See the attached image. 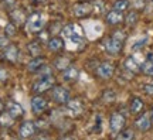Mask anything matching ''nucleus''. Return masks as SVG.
<instances>
[{
	"label": "nucleus",
	"mask_w": 153,
	"mask_h": 140,
	"mask_svg": "<svg viewBox=\"0 0 153 140\" xmlns=\"http://www.w3.org/2000/svg\"><path fill=\"white\" fill-rule=\"evenodd\" d=\"M139 23V11L137 10H129L125 16V24L128 27H135Z\"/></svg>",
	"instance_id": "5701e85b"
},
{
	"label": "nucleus",
	"mask_w": 153,
	"mask_h": 140,
	"mask_svg": "<svg viewBox=\"0 0 153 140\" xmlns=\"http://www.w3.org/2000/svg\"><path fill=\"white\" fill-rule=\"evenodd\" d=\"M47 105H48L47 99L44 96H41V95H36L34 98H31V109H33L34 113L44 112L45 108H47Z\"/></svg>",
	"instance_id": "a211bd4d"
},
{
	"label": "nucleus",
	"mask_w": 153,
	"mask_h": 140,
	"mask_svg": "<svg viewBox=\"0 0 153 140\" xmlns=\"http://www.w3.org/2000/svg\"><path fill=\"white\" fill-rule=\"evenodd\" d=\"M45 65V58L43 55H38V57H33L27 62V71L28 72H38V71Z\"/></svg>",
	"instance_id": "6ab92c4d"
},
{
	"label": "nucleus",
	"mask_w": 153,
	"mask_h": 140,
	"mask_svg": "<svg viewBox=\"0 0 153 140\" xmlns=\"http://www.w3.org/2000/svg\"><path fill=\"white\" fill-rule=\"evenodd\" d=\"M129 109H131V113H133V115H137L139 112H142V109H143V101L140 99V98H132Z\"/></svg>",
	"instance_id": "393cba45"
},
{
	"label": "nucleus",
	"mask_w": 153,
	"mask_h": 140,
	"mask_svg": "<svg viewBox=\"0 0 153 140\" xmlns=\"http://www.w3.org/2000/svg\"><path fill=\"white\" fill-rule=\"evenodd\" d=\"M125 116L123 115H120V113L115 112L112 113V116H111L109 119V129L111 132L114 133V135H118L120 130H122V127L125 126Z\"/></svg>",
	"instance_id": "6e6552de"
},
{
	"label": "nucleus",
	"mask_w": 153,
	"mask_h": 140,
	"mask_svg": "<svg viewBox=\"0 0 153 140\" xmlns=\"http://www.w3.org/2000/svg\"><path fill=\"white\" fill-rule=\"evenodd\" d=\"M61 140H74L72 137H64V139H61Z\"/></svg>",
	"instance_id": "4c0bfd02"
},
{
	"label": "nucleus",
	"mask_w": 153,
	"mask_h": 140,
	"mask_svg": "<svg viewBox=\"0 0 153 140\" xmlns=\"http://www.w3.org/2000/svg\"><path fill=\"white\" fill-rule=\"evenodd\" d=\"M78 76H79V70L74 64H71L68 68L62 71V81L64 82H75Z\"/></svg>",
	"instance_id": "f3484780"
},
{
	"label": "nucleus",
	"mask_w": 153,
	"mask_h": 140,
	"mask_svg": "<svg viewBox=\"0 0 153 140\" xmlns=\"http://www.w3.org/2000/svg\"><path fill=\"white\" fill-rule=\"evenodd\" d=\"M6 112L10 115L13 119H19L22 118L23 115H24V109L20 103H17L16 101H9V102L6 103Z\"/></svg>",
	"instance_id": "9b49d317"
},
{
	"label": "nucleus",
	"mask_w": 153,
	"mask_h": 140,
	"mask_svg": "<svg viewBox=\"0 0 153 140\" xmlns=\"http://www.w3.org/2000/svg\"><path fill=\"white\" fill-rule=\"evenodd\" d=\"M37 140H48V139H47V137H43V136H41V137H38Z\"/></svg>",
	"instance_id": "e433bc0d"
},
{
	"label": "nucleus",
	"mask_w": 153,
	"mask_h": 140,
	"mask_svg": "<svg viewBox=\"0 0 153 140\" xmlns=\"http://www.w3.org/2000/svg\"><path fill=\"white\" fill-rule=\"evenodd\" d=\"M92 9H94V13H99V14L105 13V1L104 0H94Z\"/></svg>",
	"instance_id": "7c9ffc66"
},
{
	"label": "nucleus",
	"mask_w": 153,
	"mask_h": 140,
	"mask_svg": "<svg viewBox=\"0 0 153 140\" xmlns=\"http://www.w3.org/2000/svg\"><path fill=\"white\" fill-rule=\"evenodd\" d=\"M51 98L54 99V102L60 105H67L70 101V91L62 85H54V89L51 92Z\"/></svg>",
	"instance_id": "423d86ee"
},
{
	"label": "nucleus",
	"mask_w": 153,
	"mask_h": 140,
	"mask_svg": "<svg viewBox=\"0 0 153 140\" xmlns=\"http://www.w3.org/2000/svg\"><path fill=\"white\" fill-rule=\"evenodd\" d=\"M143 91L148 95H153V84H145L143 85Z\"/></svg>",
	"instance_id": "72a5a7b5"
},
{
	"label": "nucleus",
	"mask_w": 153,
	"mask_h": 140,
	"mask_svg": "<svg viewBox=\"0 0 153 140\" xmlns=\"http://www.w3.org/2000/svg\"><path fill=\"white\" fill-rule=\"evenodd\" d=\"M115 74V65L111 61H104L97 65V75L101 79H111Z\"/></svg>",
	"instance_id": "0eeeda50"
},
{
	"label": "nucleus",
	"mask_w": 153,
	"mask_h": 140,
	"mask_svg": "<svg viewBox=\"0 0 153 140\" xmlns=\"http://www.w3.org/2000/svg\"><path fill=\"white\" fill-rule=\"evenodd\" d=\"M152 118H153V109H152Z\"/></svg>",
	"instance_id": "58836bf2"
},
{
	"label": "nucleus",
	"mask_w": 153,
	"mask_h": 140,
	"mask_svg": "<svg viewBox=\"0 0 153 140\" xmlns=\"http://www.w3.org/2000/svg\"><path fill=\"white\" fill-rule=\"evenodd\" d=\"M126 40H128V33H126L125 30H120V28L114 30L108 37L105 38V41H104L105 53L108 55H111V57H118V55H120L122 51H123Z\"/></svg>",
	"instance_id": "f257e3e1"
},
{
	"label": "nucleus",
	"mask_w": 153,
	"mask_h": 140,
	"mask_svg": "<svg viewBox=\"0 0 153 140\" xmlns=\"http://www.w3.org/2000/svg\"><path fill=\"white\" fill-rule=\"evenodd\" d=\"M123 70L128 71L129 74H137L140 72V62H137V59L133 55H128L123 59Z\"/></svg>",
	"instance_id": "ddd939ff"
},
{
	"label": "nucleus",
	"mask_w": 153,
	"mask_h": 140,
	"mask_svg": "<svg viewBox=\"0 0 153 140\" xmlns=\"http://www.w3.org/2000/svg\"><path fill=\"white\" fill-rule=\"evenodd\" d=\"M105 23L111 27H119L120 24L125 23V13L112 9L105 14Z\"/></svg>",
	"instance_id": "39448f33"
},
{
	"label": "nucleus",
	"mask_w": 153,
	"mask_h": 140,
	"mask_svg": "<svg viewBox=\"0 0 153 140\" xmlns=\"http://www.w3.org/2000/svg\"><path fill=\"white\" fill-rule=\"evenodd\" d=\"M9 17H10V20L16 26H19V24H26V21H27L28 16L26 14V11L23 10V9H20V7H14V9H11V10H9Z\"/></svg>",
	"instance_id": "9d476101"
},
{
	"label": "nucleus",
	"mask_w": 153,
	"mask_h": 140,
	"mask_svg": "<svg viewBox=\"0 0 153 140\" xmlns=\"http://www.w3.org/2000/svg\"><path fill=\"white\" fill-rule=\"evenodd\" d=\"M150 116H149L148 113H145L142 115L139 119H136V122H135V126H136L139 130H142V132H146V130L150 129Z\"/></svg>",
	"instance_id": "4be33fe9"
},
{
	"label": "nucleus",
	"mask_w": 153,
	"mask_h": 140,
	"mask_svg": "<svg viewBox=\"0 0 153 140\" xmlns=\"http://www.w3.org/2000/svg\"><path fill=\"white\" fill-rule=\"evenodd\" d=\"M140 72L146 76H153V54H149L140 64Z\"/></svg>",
	"instance_id": "412c9836"
},
{
	"label": "nucleus",
	"mask_w": 153,
	"mask_h": 140,
	"mask_svg": "<svg viewBox=\"0 0 153 140\" xmlns=\"http://www.w3.org/2000/svg\"><path fill=\"white\" fill-rule=\"evenodd\" d=\"M44 27H45V19L40 11H36V13L28 16L27 21H26V28H27L28 33L36 34V33L43 31Z\"/></svg>",
	"instance_id": "f03ea898"
},
{
	"label": "nucleus",
	"mask_w": 153,
	"mask_h": 140,
	"mask_svg": "<svg viewBox=\"0 0 153 140\" xmlns=\"http://www.w3.org/2000/svg\"><path fill=\"white\" fill-rule=\"evenodd\" d=\"M149 38L146 37V36H143V37H140L137 41H135V44L132 45V51H139V50H142L146 44H148Z\"/></svg>",
	"instance_id": "c756f323"
},
{
	"label": "nucleus",
	"mask_w": 153,
	"mask_h": 140,
	"mask_svg": "<svg viewBox=\"0 0 153 140\" xmlns=\"http://www.w3.org/2000/svg\"><path fill=\"white\" fill-rule=\"evenodd\" d=\"M4 36L7 38H13L17 36V26L13 21H9L4 26Z\"/></svg>",
	"instance_id": "cd10ccee"
},
{
	"label": "nucleus",
	"mask_w": 153,
	"mask_h": 140,
	"mask_svg": "<svg viewBox=\"0 0 153 140\" xmlns=\"http://www.w3.org/2000/svg\"><path fill=\"white\" fill-rule=\"evenodd\" d=\"M72 13L76 19H87L94 13L92 9V3L91 1H85V0H81L74 4L72 7Z\"/></svg>",
	"instance_id": "20e7f679"
},
{
	"label": "nucleus",
	"mask_w": 153,
	"mask_h": 140,
	"mask_svg": "<svg viewBox=\"0 0 153 140\" xmlns=\"http://www.w3.org/2000/svg\"><path fill=\"white\" fill-rule=\"evenodd\" d=\"M34 133H36V124L34 122H23L20 124V127H19V135L22 139H30V137H33Z\"/></svg>",
	"instance_id": "4468645a"
},
{
	"label": "nucleus",
	"mask_w": 153,
	"mask_h": 140,
	"mask_svg": "<svg viewBox=\"0 0 153 140\" xmlns=\"http://www.w3.org/2000/svg\"><path fill=\"white\" fill-rule=\"evenodd\" d=\"M64 47H65V41L62 37L58 36H53L47 41V48L50 53H60L61 50H64Z\"/></svg>",
	"instance_id": "f8f14e48"
},
{
	"label": "nucleus",
	"mask_w": 153,
	"mask_h": 140,
	"mask_svg": "<svg viewBox=\"0 0 153 140\" xmlns=\"http://www.w3.org/2000/svg\"><path fill=\"white\" fill-rule=\"evenodd\" d=\"M115 98H116V93L112 89H106L104 92V101H106V102H112V101H115Z\"/></svg>",
	"instance_id": "2f4dec72"
},
{
	"label": "nucleus",
	"mask_w": 153,
	"mask_h": 140,
	"mask_svg": "<svg viewBox=\"0 0 153 140\" xmlns=\"http://www.w3.org/2000/svg\"><path fill=\"white\" fill-rule=\"evenodd\" d=\"M67 110H68V113L71 115V116H74V118H76V116H81L82 112H84V105H82V102L79 101V99H70L68 101V103H67Z\"/></svg>",
	"instance_id": "dca6fc26"
},
{
	"label": "nucleus",
	"mask_w": 153,
	"mask_h": 140,
	"mask_svg": "<svg viewBox=\"0 0 153 140\" xmlns=\"http://www.w3.org/2000/svg\"><path fill=\"white\" fill-rule=\"evenodd\" d=\"M27 51L30 57L33 58V57H38V55H41V51H43V47H41V44L38 43V41H30L27 44Z\"/></svg>",
	"instance_id": "b1692460"
},
{
	"label": "nucleus",
	"mask_w": 153,
	"mask_h": 140,
	"mask_svg": "<svg viewBox=\"0 0 153 140\" xmlns=\"http://www.w3.org/2000/svg\"><path fill=\"white\" fill-rule=\"evenodd\" d=\"M55 85V78L53 74H50V75H43L40 76L37 81L33 84V89L31 91L36 92V93H43V92H47L50 91L53 86Z\"/></svg>",
	"instance_id": "7ed1b4c3"
},
{
	"label": "nucleus",
	"mask_w": 153,
	"mask_h": 140,
	"mask_svg": "<svg viewBox=\"0 0 153 140\" xmlns=\"http://www.w3.org/2000/svg\"><path fill=\"white\" fill-rule=\"evenodd\" d=\"M31 1H34V3H44L45 0H31Z\"/></svg>",
	"instance_id": "c9c22d12"
},
{
	"label": "nucleus",
	"mask_w": 153,
	"mask_h": 140,
	"mask_svg": "<svg viewBox=\"0 0 153 140\" xmlns=\"http://www.w3.org/2000/svg\"><path fill=\"white\" fill-rule=\"evenodd\" d=\"M19 55H20L19 48H17V45H14V44H9L7 47H4V48H3V58H4L6 61L11 62V64L17 62Z\"/></svg>",
	"instance_id": "2eb2a0df"
},
{
	"label": "nucleus",
	"mask_w": 153,
	"mask_h": 140,
	"mask_svg": "<svg viewBox=\"0 0 153 140\" xmlns=\"http://www.w3.org/2000/svg\"><path fill=\"white\" fill-rule=\"evenodd\" d=\"M72 64V61L70 57H67V55H57L54 59V68L57 71H64L65 68H68L70 65Z\"/></svg>",
	"instance_id": "aec40b11"
},
{
	"label": "nucleus",
	"mask_w": 153,
	"mask_h": 140,
	"mask_svg": "<svg viewBox=\"0 0 153 140\" xmlns=\"http://www.w3.org/2000/svg\"><path fill=\"white\" fill-rule=\"evenodd\" d=\"M3 108H4V105H3V102H1V99H0V112L3 110Z\"/></svg>",
	"instance_id": "f704fd0d"
},
{
	"label": "nucleus",
	"mask_w": 153,
	"mask_h": 140,
	"mask_svg": "<svg viewBox=\"0 0 153 140\" xmlns=\"http://www.w3.org/2000/svg\"><path fill=\"white\" fill-rule=\"evenodd\" d=\"M115 140H133V130L132 129H126L122 130L116 135V139Z\"/></svg>",
	"instance_id": "c85d7f7f"
},
{
	"label": "nucleus",
	"mask_w": 153,
	"mask_h": 140,
	"mask_svg": "<svg viewBox=\"0 0 153 140\" xmlns=\"http://www.w3.org/2000/svg\"><path fill=\"white\" fill-rule=\"evenodd\" d=\"M14 123V119L7 112H0V126L1 127H11Z\"/></svg>",
	"instance_id": "a878e982"
},
{
	"label": "nucleus",
	"mask_w": 153,
	"mask_h": 140,
	"mask_svg": "<svg viewBox=\"0 0 153 140\" xmlns=\"http://www.w3.org/2000/svg\"><path fill=\"white\" fill-rule=\"evenodd\" d=\"M7 79H9V72H7V70L0 67V82L3 84V82H6Z\"/></svg>",
	"instance_id": "473e14b6"
},
{
	"label": "nucleus",
	"mask_w": 153,
	"mask_h": 140,
	"mask_svg": "<svg viewBox=\"0 0 153 140\" xmlns=\"http://www.w3.org/2000/svg\"><path fill=\"white\" fill-rule=\"evenodd\" d=\"M85 1H89V0H85Z\"/></svg>",
	"instance_id": "ea45409f"
},
{
	"label": "nucleus",
	"mask_w": 153,
	"mask_h": 140,
	"mask_svg": "<svg viewBox=\"0 0 153 140\" xmlns=\"http://www.w3.org/2000/svg\"><path fill=\"white\" fill-rule=\"evenodd\" d=\"M112 9L125 13L126 10H129V9H131V0H115L114 7H112Z\"/></svg>",
	"instance_id": "bb28decb"
},
{
	"label": "nucleus",
	"mask_w": 153,
	"mask_h": 140,
	"mask_svg": "<svg viewBox=\"0 0 153 140\" xmlns=\"http://www.w3.org/2000/svg\"><path fill=\"white\" fill-rule=\"evenodd\" d=\"M61 34H62L64 38H70V37H74V36H84V30L76 23H68L65 26H62Z\"/></svg>",
	"instance_id": "1a4fd4ad"
}]
</instances>
